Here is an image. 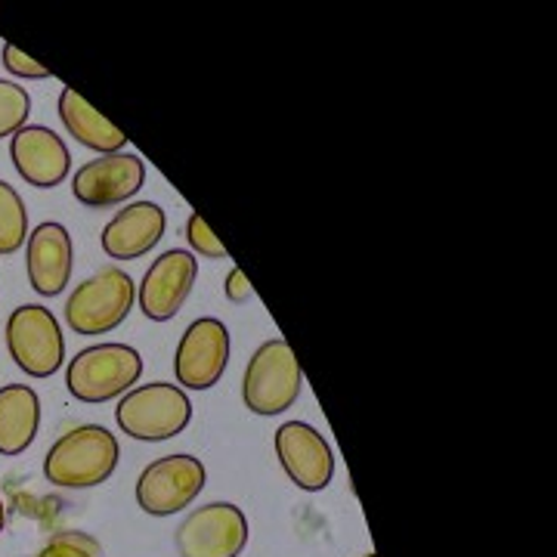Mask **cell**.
Masks as SVG:
<instances>
[{"instance_id": "7a4b0ae2", "label": "cell", "mask_w": 557, "mask_h": 557, "mask_svg": "<svg viewBox=\"0 0 557 557\" xmlns=\"http://www.w3.org/2000/svg\"><path fill=\"white\" fill-rule=\"evenodd\" d=\"M115 421L127 437L143 440V443H164V440L180 437L189 428L193 399L180 384L152 381L121 397Z\"/></svg>"}, {"instance_id": "8992f818", "label": "cell", "mask_w": 557, "mask_h": 557, "mask_svg": "<svg viewBox=\"0 0 557 557\" xmlns=\"http://www.w3.org/2000/svg\"><path fill=\"white\" fill-rule=\"evenodd\" d=\"M7 350L28 379H50L65 362V338L60 319L47 307L22 304L7 319Z\"/></svg>"}, {"instance_id": "3957f363", "label": "cell", "mask_w": 557, "mask_h": 557, "mask_svg": "<svg viewBox=\"0 0 557 557\" xmlns=\"http://www.w3.org/2000/svg\"><path fill=\"white\" fill-rule=\"evenodd\" d=\"M300 384H304V372L295 350L288 347V341L270 338L260 344L245 366L242 399L251 416H282L298 403Z\"/></svg>"}, {"instance_id": "7c38bea8", "label": "cell", "mask_w": 557, "mask_h": 557, "mask_svg": "<svg viewBox=\"0 0 557 557\" xmlns=\"http://www.w3.org/2000/svg\"><path fill=\"white\" fill-rule=\"evenodd\" d=\"M146 183V161L137 152L100 156L78 168L72 177V193L87 208H112L137 196Z\"/></svg>"}, {"instance_id": "d6986e66", "label": "cell", "mask_w": 557, "mask_h": 557, "mask_svg": "<svg viewBox=\"0 0 557 557\" xmlns=\"http://www.w3.org/2000/svg\"><path fill=\"white\" fill-rule=\"evenodd\" d=\"M32 115V97L28 90H22L20 84L0 78V139L13 137L28 124Z\"/></svg>"}, {"instance_id": "e0dca14e", "label": "cell", "mask_w": 557, "mask_h": 557, "mask_svg": "<svg viewBox=\"0 0 557 557\" xmlns=\"http://www.w3.org/2000/svg\"><path fill=\"white\" fill-rule=\"evenodd\" d=\"M60 119L75 143H81L84 149L100 152V156H115V152L124 149V143H127V137L121 134L119 127L109 119H102L100 112L84 100L78 90H72V87H62Z\"/></svg>"}, {"instance_id": "4fadbf2b", "label": "cell", "mask_w": 557, "mask_h": 557, "mask_svg": "<svg viewBox=\"0 0 557 557\" xmlns=\"http://www.w3.org/2000/svg\"><path fill=\"white\" fill-rule=\"evenodd\" d=\"M10 139H13L10 143V161L28 186L53 189L69 177L72 152L57 131L40 127V124H25Z\"/></svg>"}, {"instance_id": "52a82bcc", "label": "cell", "mask_w": 557, "mask_h": 557, "mask_svg": "<svg viewBox=\"0 0 557 557\" xmlns=\"http://www.w3.org/2000/svg\"><path fill=\"white\" fill-rule=\"evenodd\" d=\"M208 471L196 456H164L143 468L137 480V505L149 518H171L201 496Z\"/></svg>"}, {"instance_id": "5bb4252c", "label": "cell", "mask_w": 557, "mask_h": 557, "mask_svg": "<svg viewBox=\"0 0 557 557\" xmlns=\"http://www.w3.org/2000/svg\"><path fill=\"white\" fill-rule=\"evenodd\" d=\"M72 263H75V248H72V236L62 223L47 220L28 233L25 270H28L32 288L40 298H57L65 292L69 278H72Z\"/></svg>"}, {"instance_id": "ac0fdd59", "label": "cell", "mask_w": 557, "mask_h": 557, "mask_svg": "<svg viewBox=\"0 0 557 557\" xmlns=\"http://www.w3.org/2000/svg\"><path fill=\"white\" fill-rule=\"evenodd\" d=\"M28 239V211L22 196L0 180V255H16Z\"/></svg>"}, {"instance_id": "603a6c76", "label": "cell", "mask_w": 557, "mask_h": 557, "mask_svg": "<svg viewBox=\"0 0 557 557\" xmlns=\"http://www.w3.org/2000/svg\"><path fill=\"white\" fill-rule=\"evenodd\" d=\"M223 292H226V300H230V304H248V300L255 298V288H251V282H248V276L242 273L239 267H233V270L226 273Z\"/></svg>"}, {"instance_id": "cb8c5ba5", "label": "cell", "mask_w": 557, "mask_h": 557, "mask_svg": "<svg viewBox=\"0 0 557 557\" xmlns=\"http://www.w3.org/2000/svg\"><path fill=\"white\" fill-rule=\"evenodd\" d=\"M3 527H7V511H3V502H0V533H3Z\"/></svg>"}, {"instance_id": "8fae6325", "label": "cell", "mask_w": 557, "mask_h": 557, "mask_svg": "<svg viewBox=\"0 0 557 557\" xmlns=\"http://www.w3.org/2000/svg\"><path fill=\"white\" fill-rule=\"evenodd\" d=\"M199 278V263L196 255L186 248L164 251L161 258L152 260L146 276L139 282V310L152 322H168L183 310L186 298L193 295V285Z\"/></svg>"}, {"instance_id": "30bf717a", "label": "cell", "mask_w": 557, "mask_h": 557, "mask_svg": "<svg viewBox=\"0 0 557 557\" xmlns=\"http://www.w3.org/2000/svg\"><path fill=\"white\" fill-rule=\"evenodd\" d=\"M276 456L282 471L304 493H322L335 478V453L307 421H285L278 428Z\"/></svg>"}, {"instance_id": "7402d4cb", "label": "cell", "mask_w": 557, "mask_h": 557, "mask_svg": "<svg viewBox=\"0 0 557 557\" xmlns=\"http://www.w3.org/2000/svg\"><path fill=\"white\" fill-rule=\"evenodd\" d=\"M0 60H3V69H7L13 78H25V81L53 78V75H50V69H44L38 60L25 57L16 44H3V50H0Z\"/></svg>"}, {"instance_id": "5b68a950", "label": "cell", "mask_w": 557, "mask_h": 557, "mask_svg": "<svg viewBox=\"0 0 557 557\" xmlns=\"http://www.w3.org/2000/svg\"><path fill=\"white\" fill-rule=\"evenodd\" d=\"M143 357L131 344H94L65 369V387L78 403H109L137 387Z\"/></svg>"}, {"instance_id": "9a60e30c", "label": "cell", "mask_w": 557, "mask_h": 557, "mask_svg": "<svg viewBox=\"0 0 557 557\" xmlns=\"http://www.w3.org/2000/svg\"><path fill=\"white\" fill-rule=\"evenodd\" d=\"M168 230V214L156 201H134L121 208L102 230V251L112 260H137L149 255Z\"/></svg>"}, {"instance_id": "d4e9b609", "label": "cell", "mask_w": 557, "mask_h": 557, "mask_svg": "<svg viewBox=\"0 0 557 557\" xmlns=\"http://www.w3.org/2000/svg\"><path fill=\"white\" fill-rule=\"evenodd\" d=\"M366 557H379V555H366Z\"/></svg>"}, {"instance_id": "277c9868", "label": "cell", "mask_w": 557, "mask_h": 557, "mask_svg": "<svg viewBox=\"0 0 557 557\" xmlns=\"http://www.w3.org/2000/svg\"><path fill=\"white\" fill-rule=\"evenodd\" d=\"M137 300L134 278L121 267H102L94 276H87L65 300V322L72 332L84 338L109 335L131 317Z\"/></svg>"}, {"instance_id": "ffe728a7", "label": "cell", "mask_w": 557, "mask_h": 557, "mask_svg": "<svg viewBox=\"0 0 557 557\" xmlns=\"http://www.w3.org/2000/svg\"><path fill=\"white\" fill-rule=\"evenodd\" d=\"M186 242H189V248L201 255V258H211V260H223L226 258V248H223V242L211 233V226L205 223L201 214H189L186 220Z\"/></svg>"}, {"instance_id": "9c48e42d", "label": "cell", "mask_w": 557, "mask_h": 557, "mask_svg": "<svg viewBox=\"0 0 557 557\" xmlns=\"http://www.w3.org/2000/svg\"><path fill=\"white\" fill-rule=\"evenodd\" d=\"M230 366V329L214 317L196 319L177 344L174 375L183 391H211Z\"/></svg>"}, {"instance_id": "6da1fadb", "label": "cell", "mask_w": 557, "mask_h": 557, "mask_svg": "<svg viewBox=\"0 0 557 557\" xmlns=\"http://www.w3.org/2000/svg\"><path fill=\"white\" fill-rule=\"evenodd\" d=\"M119 437L102 424H81L62 434L44 458V478L57 490H94L115 474Z\"/></svg>"}, {"instance_id": "2e32d148", "label": "cell", "mask_w": 557, "mask_h": 557, "mask_svg": "<svg viewBox=\"0 0 557 557\" xmlns=\"http://www.w3.org/2000/svg\"><path fill=\"white\" fill-rule=\"evenodd\" d=\"M40 431L38 391L28 384L0 387V456H22Z\"/></svg>"}, {"instance_id": "ba28073f", "label": "cell", "mask_w": 557, "mask_h": 557, "mask_svg": "<svg viewBox=\"0 0 557 557\" xmlns=\"http://www.w3.org/2000/svg\"><path fill=\"white\" fill-rule=\"evenodd\" d=\"M180 557H239L248 545V518L233 502H211L189 511L174 533Z\"/></svg>"}, {"instance_id": "44dd1931", "label": "cell", "mask_w": 557, "mask_h": 557, "mask_svg": "<svg viewBox=\"0 0 557 557\" xmlns=\"http://www.w3.org/2000/svg\"><path fill=\"white\" fill-rule=\"evenodd\" d=\"M38 557H100V545L81 533H60L40 548Z\"/></svg>"}]
</instances>
